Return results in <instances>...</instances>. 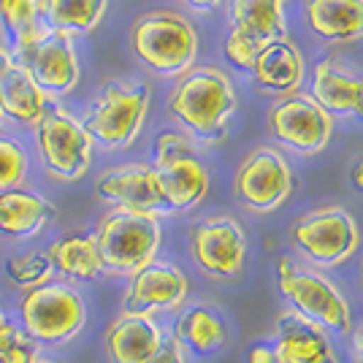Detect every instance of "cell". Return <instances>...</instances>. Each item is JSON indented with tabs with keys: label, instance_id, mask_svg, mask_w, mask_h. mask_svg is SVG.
<instances>
[{
	"label": "cell",
	"instance_id": "14",
	"mask_svg": "<svg viewBox=\"0 0 363 363\" xmlns=\"http://www.w3.org/2000/svg\"><path fill=\"white\" fill-rule=\"evenodd\" d=\"M16 62L28 68L35 84L52 95H65L79 82V60H76L71 35L44 28L38 35L16 44Z\"/></svg>",
	"mask_w": 363,
	"mask_h": 363
},
{
	"label": "cell",
	"instance_id": "20",
	"mask_svg": "<svg viewBox=\"0 0 363 363\" xmlns=\"http://www.w3.org/2000/svg\"><path fill=\"white\" fill-rule=\"evenodd\" d=\"M55 220V206L44 196L11 187L0 193V236L6 239H33L44 233V228Z\"/></svg>",
	"mask_w": 363,
	"mask_h": 363
},
{
	"label": "cell",
	"instance_id": "32",
	"mask_svg": "<svg viewBox=\"0 0 363 363\" xmlns=\"http://www.w3.org/2000/svg\"><path fill=\"white\" fill-rule=\"evenodd\" d=\"M147 363H190V355L182 350V345L171 336V331H168L166 339H163V345L157 347V352H155Z\"/></svg>",
	"mask_w": 363,
	"mask_h": 363
},
{
	"label": "cell",
	"instance_id": "11",
	"mask_svg": "<svg viewBox=\"0 0 363 363\" xmlns=\"http://www.w3.org/2000/svg\"><path fill=\"white\" fill-rule=\"evenodd\" d=\"M233 193L244 209L272 214L288 203L293 193V168L272 147L250 152L233 179Z\"/></svg>",
	"mask_w": 363,
	"mask_h": 363
},
{
	"label": "cell",
	"instance_id": "24",
	"mask_svg": "<svg viewBox=\"0 0 363 363\" xmlns=\"http://www.w3.org/2000/svg\"><path fill=\"white\" fill-rule=\"evenodd\" d=\"M0 108L22 125H38L46 114V92L35 84L25 65L14 62L0 74Z\"/></svg>",
	"mask_w": 363,
	"mask_h": 363
},
{
	"label": "cell",
	"instance_id": "35",
	"mask_svg": "<svg viewBox=\"0 0 363 363\" xmlns=\"http://www.w3.org/2000/svg\"><path fill=\"white\" fill-rule=\"evenodd\" d=\"M350 352H352V363H363V323L350 331Z\"/></svg>",
	"mask_w": 363,
	"mask_h": 363
},
{
	"label": "cell",
	"instance_id": "13",
	"mask_svg": "<svg viewBox=\"0 0 363 363\" xmlns=\"http://www.w3.org/2000/svg\"><path fill=\"white\" fill-rule=\"evenodd\" d=\"M269 130L279 144H285L298 155H318L331 141L333 117L312 95L293 92L272 106Z\"/></svg>",
	"mask_w": 363,
	"mask_h": 363
},
{
	"label": "cell",
	"instance_id": "15",
	"mask_svg": "<svg viewBox=\"0 0 363 363\" xmlns=\"http://www.w3.org/2000/svg\"><path fill=\"white\" fill-rule=\"evenodd\" d=\"M95 193L101 201L111 203L114 209L152 214V217L168 214L160 182L155 177V168L147 163H128V166L108 168L106 174H101L95 182Z\"/></svg>",
	"mask_w": 363,
	"mask_h": 363
},
{
	"label": "cell",
	"instance_id": "3",
	"mask_svg": "<svg viewBox=\"0 0 363 363\" xmlns=\"http://www.w3.org/2000/svg\"><path fill=\"white\" fill-rule=\"evenodd\" d=\"M168 111L201 141H220L236 111L233 84L217 68H193L179 79L168 98Z\"/></svg>",
	"mask_w": 363,
	"mask_h": 363
},
{
	"label": "cell",
	"instance_id": "19",
	"mask_svg": "<svg viewBox=\"0 0 363 363\" xmlns=\"http://www.w3.org/2000/svg\"><path fill=\"white\" fill-rule=\"evenodd\" d=\"M312 98L331 117H363V79L339 60H323L315 68Z\"/></svg>",
	"mask_w": 363,
	"mask_h": 363
},
{
	"label": "cell",
	"instance_id": "12",
	"mask_svg": "<svg viewBox=\"0 0 363 363\" xmlns=\"http://www.w3.org/2000/svg\"><path fill=\"white\" fill-rule=\"evenodd\" d=\"M190 298V277L171 260H152L125 285L120 312L163 318L177 315Z\"/></svg>",
	"mask_w": 363,
	"mask_h": 363
},
{
	"label": "cell",
	"instance_id": "10",
	"mask_svg": "<svg viewBox=\"0 0 363 363\" xmlns=\"http://www.w3.org/2000/svg\"><path fill=\"white\" fill-rule=\"evenodd\" d=\"M190 257L198 272L214 282L236 279L247 263V236L239 220L214 214L196 223L190 230Z\"/></svg>",
	"mask_w": 363,
	"mask_h": 363
},
{
	"label": "cell",
	"instance_id": "41",
	"mask_svg": "<svg viewBox=\"0 0 363 363\" xmlns=\"http://www.w3.org/2000/svg\"><path fill=\"white\" fill-rule=\"evenodd\" d=\"M41 363H55V361H46V358H44V361H41Z\"/></svg>",
	"mask_w": 363,
	"mask_h": 363
},
{
	"label": "cell",
	"instance_id": "1",
	"mask_svg": "<svg viewBox=\"0 0 363 363\" xmlns=\"http://www.w3.org/2000/svg\"><path fill=\"white\" fill-rule=\"evenodd\" d=\"M14 320L35 345L55 350L65 347L82 336L90 320V309L76 285L52 279L49 285L19 296Z\"/></svg>",
	"mask_w": 363,
	"mask_h": 363
},
{
	"label": "cell",
	"instance_id": "43",
	"mask_svg": "<svg viewBox=\"0 0 363 363\" xmlns=\"http://www.w3.org/2000/svg\"><path fill=\"white\" fill-rule=\"evenodd\" d=\"M0 25H3V16H0Z\"/></svg>",
	"mask_w": 363,
	"mask_h": 363
},
{
	"label": "cell",
	"instance_id": "28",
	"mask_svg": "<svg viewBox=\"0 0 363 363\" xmlns=\"http://www.w3.org/2000/svg\"><path fill=\"white\" fill-rule=\"evenodd\" d=\"M3 28L14 35V44H22L49 28L41 19V0H0Z\"/></svg>",
	"mask_w": 363,
	"mask_h": 363
},
{
	"label": "cell",
	"instance_id": "26",
	"mask_svg": "<svg viewBox=\"0 0 363 363\" xmlns=\"http://www.w3.org/2000/svg\"><path fill=\"white\" fill-rule=\"evenodd\" d=\"M106 14V0H41V16L52 30L90 33Z\"/></svg>",
	"mask_w": 363,
	"mask_h": 363
},
{
	"label": "cell",
	"instance_id": "29",
	"mask_svg": "<svg viewBox=\"0 0 363 363\" xmlns=\"http://www.w3.org/2000/svg\"><path fill=\"white\" fill-rule=\"evenodd\" d=\"M28 177V155L25 150L11 141V138L0 136V193L19 187Z\"/></svg>",
	"mask_w": 363,
	"mask_h": 363
},
{
	"label": "cell",
	"instance_id": "2",
	"mask_svg": "<svg viewBox=\"0 0 363 363\" xmlns=\"http://www.w3.org/2000/svg\"><path fill=\"white\" fill-rule=\"evenodd\" d=\"M277 288L288 309L318 323L331 336H350L355 328L347 296L315 266H303L290 255H282L277 260Z\"/></svg>",
	"mask_w": 363,
	"mask_h": 363
},
{
	"label": "cell",
	"instance_id": "18",
	"mask_svg": "<svg viewBox=\"0 0 363 363\" xmlns=\"http://www.w3.org/2000/svg\"><path fill=\"white\" fill-rule=\"evenodd\" d=\"M171 336L182 345V350L190 358H209L225 347L228 342V323L214 309L212 303H187L174 315Z\"/></svg>",
	"mask_w": 363,
	"mask_h": 363
},
{
	"label": "cell",
	"instance_id": "17",
	"mask_svg": "<svg viewBox=\"0 0 363 363\" xmlns=\"http://www.w3.org/2000/svg\"><path fill=\"white\" fill-rule=\"evenodd\" d=\"M168 328L157 318L120 312L104 331L108 363H147L163 345Z\"/></svg>",
	"mask_w": 363,
	"mask_h": 363
},
{
	"label": "cell",
	"instance_id": "36",
	"mask_svg": "<svg viewBox=\"0 0 363 363\" xmlns=\"http://www.w3.org/2000/svg\"><path fill=\"white\" fill-rule=\"evenodd\" d=\"M350 182H352V187H355L358 193H363V160L350 166Z\"/></svg>",
	"mask_w": 363,
	"mask_h": 363
},
{
	"label": "cell",
	"instance_id": "6",
	"mask_svg": "<svg viewBox=\"0 0 363 363\" xmlns=\"http://www.w3.org/2000/svg\"><path fill=\"white\" fill-rule=\"evenodd\" d=\"M130 44L138 60L160 76L187 74L198 55L193 25L174 11H152L141 16L130 30Z\"/></svg>",
	"mask_w": 363,
	"mask_h": 363
},
{
	"label": "cell",
	"instance_id": "34",
	"mask_svg": "<svg viewBox=\"0 0 363 363\" xmlns=\"http://www.w3.org/2000/svg\"><path fill=\"white\" fill-rule=\"evenodd\" d=\"M244 363H277V355H274L269 339H266V342L250 345L247 352H244Z\"/></svg>",
	"mask_w": 363,
	"mask_h": 363
},
{
	"label": "cell",
	"instance_id": "31",
	"mask_svg": "<svg viewBox=\"0 0 363 363\" xmlns=\"http://www.w3.org/2000/svg\"><path fill=\"white\" fill-rule=\"evenodd\" d=\"M41 361H44V347L35 345L28 333H22L14 342V347L0 358V363H41Z\"/></svg>",
	"mask_w": 363,
	"mask_h": 363
},
{
	"label": "cell",
	"instance_id": "21",
	"mask_svg": "<svg viewBox=\"0 0 363 363\" xmlns=\"http://www.w3.org/2000/svg\"><path fill=\"white\" fill-rule=\"evenodd\" d=\"M252 76H255L260 90L277 92V95H293L303 79L301 52L296 49V44H290L288 38L269 41L257 52Z\"/></svg>",
	"mask_w": 363,
	"mask_h": 363
},
{
	"label": "cell",
	"instance_id": "7",
	"mask_svg": "<svg viewBox=\"0 0 363 363\" xmlns=\"http://www.w3.org/2000/svg\"><path fill=\"white\" fill-rule=\"evenodd\" d=\"M155 177L166 198L168 214L190 212L209 193V171L184 133H160L155 141Z\"/></svg>",
	"mask_w": 363,
	"mask_h": 363
},
{
	"label": "cell",
	"instance_id": "25",
	"mask_svg": "<svg viewBox=\"0 0 363 363\" xmlns=\"http://www.w3.org/2000/svg\"><path fill=\"white\" fill-rule=\"evenodd\" d=\"M236 30L250 33L260 44L288 38L285 0H230Z\"/></svg>",
	"mask_w": 363,
	"mask_h": 363
},
{
	"label": "cell",
	"instance_id": "16",
	"mask_svg": "<svg viewBox=\"0 0 363 363\" xmlns=\"http://www.w3.org/2000/svg\"><path fill=\"white\" fill-rule=\"evenodd\" d=\"M269 345L277 363H339L331 333L288 306L277 315Z\"/></svg>",
	"mask_w": 363,
	"mask_h": 363
},
{
	"label": "cell",
	"instance_id": "39",
	"mask_svg": "<svg viewBox=\"0 0 363 363\" xmlns=\"http://www.w3.org/2000/svg\"><path fill=\"white\" fill-rule=\"evenodd\" d=\"M3 320H9V315H6V309L0 306V323H3Z\"/></svg>",
	"mask_w": 363,
	"mask_h": 363
},
{
	"label": "cell",
	"instance_id": "5",
	"mask_svg": "<svg viewBox=\"0 0 363 363\" xmlns=\"http://www.w3.org/2000/svg\"><path fill=\"white\" fill-rule=\"evenodd\" d=\"M290 247L318 269L347 263L361 247L358 220L342 206H320L298 217L288 230Z\"/></svg>",
	"mask_w": 363,
	"mask_h": 363
},
{
	"label": "cell",
	"instance_id": "8",
	"mask_svg": "<svg viewBox=\"0 0 363 363\" xmlns=\"http://www.w3.org/2000/svg\"><path fill=\"white\" fill-rule=\"evenodd\" d=\"M150 108V87L147 84H106L82 122L92 141L104 150H125L138 138L144 128V117Z\"/></svg>",
	"mask_w": 363,
	"mask_h": 363
},
{
	"label": "cell",
	"instance_id": "4",
	"mask_svg": "<svg viewBox=\"0 0 363 363\" xmlns=\"http://www.w3.org/2000/svg\"><path fill=\"white\" fill-rule=\"evenodd\" d=\"M92 236L101 252L104 274L130 279L152 260H157L163 244V225L160 217L152 214L111 209L98 220Z\"/></svg>",
	"mask_w": 363,
	"mask_h": 363
},
{
	"label": "cell",
	"instance_id": "9",
	"mask_svg": "<svg viewBox=\"0 0 363 363\" xmlns=\"http://www.w3.org/2000/svg\"><path fill=\"white\" fill-rule=\"evenodd\" d=\"M35 144L44 168L60 182H79L92 163L90 133L62 108H52L38 120Z\"/></svg>",
	"mask_w": 363,
	"mask_h": 363
},
{
	"label": "cell",
	"instance_id": "23",
	"mask_svg": "<svg viewBox=\"0 0 363 363\" xmlns=\"http://www.w3.org/2000/svg\"><path fill=\"white\" fill-rule=\"evenodd\" d=\"M306 22L320 38L350 44L363 38V0H303Z\"/></svg>",
	"mask_w": 363,
	"mask_h": 363
},
{
	"label": "cell",
	"instance_id": "30",
	"mask_svg": "<svg viewBox=\"0 0 363 363\" xmlns=\"http://www.w3.org/2000/svg\"><path fill=\"white\" fill-rule=\"evenodd\" d=\"M260 41L257 38H252L250 33H244V30H233L228 33V38H225V57L239 71H252V65H255L257 60V52H260Z\"/></svg>",
	"mask_w": 363,
	"mask_h": 363
},
{
	"label": "cell",
	"instance_id": "42",
	"mask_svg": "<svg viewBox=\"0 0 363 363\" xmlns=\"http://www.w3.org/2000/svg\"><path fill=\"white\" fill-rule=\"evenodd\" d=\"M0 120H3V108H0Z\"/></svg>",
	"mask_w": 363,
	"mask_h": 363
},
{
	"label": "cell",
	"instance_id": "22",
	"mask_svg": "<svg viewBox=\"0 0 363 363\" xmlns=\"http://www.w3.org/2000/svg\"><path fill=\"white\" fill-rule=\"evenodd\" d=\"M46 255L52 260L55 277H62V282H95L104 277V263L92 233H65L46 247Z\"/></svg>",
	"mask_w": 363,
	"mask_h": 363
},
{
	"label": "cell",
	"instance_id": "33",
	"mask_svg": "<svg viewBox=\"0 0 363 363\" xmlns=\"http://www.w3.org/2000/svg\"><path fill=\"white\" fill-rule=\"evenodd\" d=\"M22 333L25 331L19 328V323H16L14 318H9V320H3V323H0V358L14 347V342L22 336Z\"/></svg>",
	"mask_w": 363,
	"mask_h": 363
},
{
	"label": "cell",
	"instance_id": "38",
	"mask_svg": "<svg viewBox=\"0 0 363 363\" xmlns=\"http://www.w3.org/2000/svg\"><path fill=\"white\" fill-rule=\"evenodd\" d=\"M11 62H14V55H11L6 46H0V74H3V71H6Z\"/></svg>",
	"mask_w": 363,
	"mask_h": 363
},
{
	"label": "cell",
	"instance_id": "40",
	"mask_svg": "<svg viewBox=\"0 0 363 363\" xmlns=\"http://www.w3.org/2000/svg\"><path fill=\"white\" fill-rule=\"evenodd\" d=\"M361 285H363V257H361Z\"/></svg>",
	"mask_w": 363,
	"mask_h": 363
},
{
	"label": "cell",
	"instance_id": "37",
	"mask_svg": "<svg viewBox=\"0 0 363 363\" xmlns=\"http://www.w3.org/2000/svg\"><path fill=\"white\" fill-rule=\"evenodd\" d=\"M190 9H196V11H212V9H217L223 0H184Z\"/></svg>",
	"mask_w": 363,
	"mask_h": 363
},
{
	"label": "cell",
	"instance_id": "27",
	"mask_svg": "<svg viewBox=\"0 0 363 363\" xmlns=\"http://www.w3.org/2000/svg\"><path fill=\"white\" fill-rule=\"evenodd\" d=\"M3 272H6V279L19 293L49 285L55 279V269H52V260L46 255V250H30V252H22V255H11L6 260Z\"/></svg>",
	"mask_w": 363,
	"mask_h": 363
}]
</instances>
